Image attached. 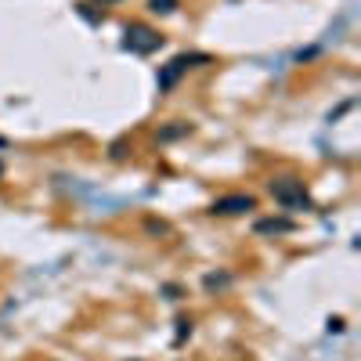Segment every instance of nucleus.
<instances>
[{
    "mask_svg": "<svg viewBox=\"0 0 361 361\" xmlns=\"http://www.w3.org/2000/svg\"><path fill=\"white\" fill-rule=\"evenodd\" d=\"M271 199L282 209H311V195L304 188V180H296V177H275L271 180Z\"/></svg>",
    "mask_w": 361,
    "mask_h": 361,
    "instance_id": "nucleus-1",
    "label": "nucleus"
},
{
    "mask_svg": "<svg viewBox=\"0 0 361 361\" xmlns=\"http://www.w3.org/2000/svg\"><path fill=\"white\" fill-rule=\"evenodd\" d=\"M123 47L134 51V54H152V51L163 47V37L156 33V29L134 22V25H127V33H123Z\"/></svg>",
    "mask_w": 361,
    "mask_h": 361,
    "instance_id": "nucleus-2",
    "label": "nucleus"
},
{
    "mask_svg": "<svg viewBox=\"0 0 361 361\" xmlns=\"http://www.w3.org/2000/svg\"><path fill=\"white\" fill-rule=\"evenodd\" d=\"M195 62H209V58H206V54H177L173 62H170V66L159 73V90H170V87H173L180 76H185Z\"/></svg>",
    "mask_w": 361,
    "mask_h": 361,
    "instance_id": "nucleus-3",
    "label": "nucleus"
},
{
    "mask_svg": "<svg viewBox=\"0 0 361 361\" xmlns=\"http://www.w3.org/2000/svg\"><path fill=\"white\" fill-rule=\"evenodd\" d=\"M250 209H257V199H253V195H224V199L214 202V214H221V217L250 214Z\"/></svg>",
    "mask_w": 361,
    "mask_h": 361,
    "instance_id": "nucleus-4",
    "label": "nucleus"
},
{
    "mask_svg": "<svg viewBox=\"0 0 361 361\" xmlns=\"http://www.w3.org/2000/svg\"><path fill=\"white\" fill-rule=\"evenodd\" d=\"M282 231H293V221H282V217L257 221V235H282Z\"/></svg>",
    "mask_w": 361,
    "mask_h": 361,
    "instance_id": "nucleus-5",
    "label": "nucleus"
},
{
    "mask_svg": "<svg viewBox=\"0 0 361 361\" xmlns=\"http://www.w3.org/2000/svg\"><path fill=\"white\" fill-rule=\"evenodd\" d=\"M148 11L152 15H170V11H177V0H148Z\"/></svg>",
    "mask_w": 361,
    "mask_h": 361,
    "instance_id": "nucleus-6",
    "label": "nucleus"
},
{
    "mask_svg": "<svg viewBox=\"0 0 361 361\" xmlns=\"http://www.w3.org/2000/svg\"><path fill=\"white\" fill-rule=\"evenodd\" d=\"M228 282H231L228 275H221V279H217V275H209V279H206V289H217V286H228Z\"/></svg>",
    "mask_w": 361,
    "mask_h": 361,
    "instance_id": "nucleus-7",
    "label": "nucleus"
},
{
    "mask_svg": "<svg viewBox=\"0 0 361 361\" xmlns=\"http://www.w3.org/2000/svg\"><path fill=\"white\" fill-rule=\"evenodd\" d=\"M98 4H102V8H105V4H119V0H98Z\"/></svg>",
    "mask_w": 361,
    "mask_h": 361,
    "instance_id": "nucleus-8",
    "label": "nucleus"
},
{
    "mask_svg": "<svg viewBox=\"0 0 361 361\" xmlns=\"http://www.w3.org/2000/svg\"><path fill=\"white\" fill-rule=\"evenodd\" d=\"M0 177H4V163H0Z\"/></svg>",
    "mask_w": 361,
    "mask_h": 361,
    "instance_id": "nucleus-9",
    "label": "nucleus"
}]
</instances>
